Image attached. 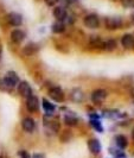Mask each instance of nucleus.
Here are the masks:
<instances>
[{
	"label": "nucleus",
	"mask_w": 134,
	"mask_h": 158,
	"mask_svg": "<svg viewBox=\"0 0 134 158\" xmlns=\"http://www.w3.org/2000/svg\"><path fill=\"white\" fill-rule=\"evenodd\" d=\"M18 93H19L20 96H23V98H26V99H27V98H30V96L32 95V89L27 82L22 81V82L18 83Z\"/></svg>",
	"instance_id": "nucleus-1"
},
{
	"label": "nucleus",
	"mask_w": 134,
	"mask_h": 158,
	"mask_svg": "<svg viewBox=\"0 0 134 158\" xmlns=\"http://www.w3.org/2000/svg\"><path fill=\"white\" fill-rule=\"evenodd\" d=\"M26 108H27V111L31 112V113H35V112L38 111V108H39V100H38V98L35 96V95H31L30 98H27L26 99Z\"/></svg>",
	"instance_id": "nucleus-2"
},
{
	"label": "nucleus",
	"mask_w": 134,
	"mask_h": 158,
	"mask_svg": "<svg viewBox=\"0 0 134 158\" xmlns=\"http://www.w3.org/2000/svg\"><path fill=\"white\" fill-rule=\"evenodd\" d=\"M106 98H107V92L104 89H96L91 94V101L96 105H100L106 100Z\"/></svg>",
	"instance_id": "nucleus-3"
},
{
	"label": "nucleus",
	"mask_w": 134,
	"mask_h": 158,
	"mask_svg": "<svg viewBox=\"0 0 134 158\" xmlns=\"http://www.w3.org/2000/svg\"><path fill=\"white\" fill-rule=\"evenodd\" d=\"M49 95L52 100H55L57 102H62L64 100V93L59 87H54L49 90Z\"/></svg>",
	"instance_id": "nucleus-4"
},
{
	"label": "nucleus",
	"mask_w": 134,
	"mask_h": 158,
	"mask_svg": "<svg viewBox=\"0 0 134 158\" xmlns=\"http://www.w3.org/2000/svg\"><path fill=\"white\" fill-rule=\"evenodd\" d=\"M100 24V20H99V17L91 13V15H88V16L84 17V25L89 27V29H95Z\"/></svg>",
	"instance_id": "nucleus-5"
},
{
	"label": "nucleus",
	"mask_w": 134,
	"mask_h": 158,
	"mask_svg": "<svg viewBox=\"0 0 134 158\" xmlns=\"http://www.w3.org/2000/svg\"><path fill=\"white\" fill-rule=\"evenodd\" d=\"M122 25V22L119 17H109L106 19V26L109 30H116Z\"/></svg>",
	"instance_id": "nucleus-6"
},
{
	"label": "nucleus",
	"mask_w": 134,
	"mask_h": 158,
	"mask_svg": "<svg viewBox=\"0 0 134 158\" xmlns=\"http://www.w3.org/2000/svg\"><path fill=\"white\" fill-rule=\"evenodd\" d=\"M7 22L12 26H20L23 23V17L17 12H11L7 16Z\"/></svg>",
	"instance_id": "nucleus-7"
},
{
	"label": "nucleus",
	"mask_w": 134,
	"mask_h": 158,
	"mask_svg": "<svg viewBox=\"0 0 134 158\" xmlns=\"http://www.w3.org/2000/svg\"><path fill=\"white\" fill-rule=\"evenodd\" d=\"M22 127H23V130L25 132L31 133V132L35 131V128H36V121L32 118H30V117L24 118L23 121H22Z\"/></svg>",
	"instance_id": "nucleus-8"
},
{
	"label": "nucleus",
	"mask_w": 134,
	"mask_h": 158,
	"mask_svg": "<svg viewBox=\"0 0 134 158\" xmlns=\"http://www.w3.org/2000/svg\"><path fill=\"white\" fill-rule=\"evenodd\" d=\"M88 148H89V150L91 153H94V155H99L100 152H101V143L99 139H96V138H93V139H90L89 142H88Z\"/></svg>",
	"instance_id": "nucleus-9"
},
{
	"label": "nucleus",
	"mask_w": 134,
	"mask_h": 158,
	"mask_svg": "<svg viewBox=\"0 0 134 158\" xmlns=\"http://www.w3.org/2000/svg\"><path fill=\"white\" fill-rule=\"evenodd\" d=\"M24 40H25V32L24 31L16 29V30H13V31L11 32V40H12L13 43L19 44V43H22Z\"/></svg>",
	"instance_id": "nucleus-10"
},
{
	"label": "nucleus",
	"mask_w": 134,
	"mask_h": 158,
	"mask_svg": "<svg viewBox=\"0 0 134 158\" xmlns=\"http://www.w3.org/2000/svg\"><path fill=\"white\" fill-rule=\"evenodd\" d=\"M121 44L125 49H133L134 48V37L132 35L127 33L125 36H122L121 38Z\"/></svg>",
	"instance_id": "nucleus-11"
},
{
	"label": "nucleus",
	"mask_w": 134,
	"mask_h": 158,
	"mask_svg": "<svg viewBox=\"0 0 134 158\" xmlns=\"http://www.w3.org/2000/svg\"><path fill=\"white\" fill-rule=\"evenodd\" d=\"M38 45L36 43H29L27 45H25V48L23 49V54L26 56H31L33 54H36L38 51Z\"/></svg>",
	"instance_id": "nucleus-12"
},
{
	"label": "nucleus",
	"mask_w": 134,
	"mask_h": 158,
	"mask_svg": "<svg viewBox=\"0 0 134 158\" xmlns=\"http://www.w3.org/2000/svg\"><path fill=\"white\" fill-rule=\"evenodd\" d=\"M77 121H79V119L76 117V114L72 113V112H68V113L65 114V117H64V123H65L67 125H69V126L76 125Z\"/></svg>",
	"instance_id": "nucleus-13"
},
{
	"label": "nucleus",
	"mask_w": 134,
	"mask_h": 158,
	"mask_svg": "<svg viewBox=\"0 0 134 158\" xmlns=\"http://www.w3.org/2000/svg\"><path fill=\"white\" fill-rule=\"evenodd\" d=\"M5 79L7 80L8 82L12 85V87L13 88L19 83V76L17 75V73H14V71H8L7 74L5 75Z\"/></svg>",
	"instance_id": "nucleus-14"
},
{
	"label": "nucleus",
	"mask_w": 134,
	"mask_h": 158,
	"mask_svg": "<svg viewBox=\"0 0 134 158\" xmlns=\"http://www.w3.org/2000/svg\"><path fill=\"white\" fill-rule=\"evenodd\" d=\"M70 98H71V100L75 101V102H82L83 99H84V94H83V92H82L81 89L76 88V89H74V90L71 92Z\"/></svg>",
	"instance_id": "nucleus-15"
},
{
	"label": "nucleus",
	"mask_w": 134,
	"mask_h": 158,
	"mask_svg": "<svg viewBox=\"0 0 134 158\" xmlns=\"http://www.w3.org/2000/svg\"><path fill=\"white\" fill-rule=\"evenodd\" d=\"M115 144H116V146H118L119 149H125L127 145H128V142H127V138L125 135H119L115 137Z\"/></svg>",
	"instance_id": "nucleus-16"
},
{
	"label": "nucleus",
	"mask_w": 134,
	"mask_h": 158,
	"mask_svg": "<svg viewBox=\"0 0 134 158\" xmlns=\"http://www.w3.org/2000/svg\"><path fill=\"white\" fill-rule=\"evenodd\" d=\"M54 16H55L56 19H58V20H61V22H62L64 18L67 17V12H65L64 7L58 6V7H56L55 10H54Z\"/></svg>",
	"instance_id": "nucleus-17"
},
{
	"label": "nucleus",
	"mask_w": 134,
	"mask_h": 158,
	"mask_svg": "<svg viewBox=\"0 0 134 158\" xmlns=\"http://www.w3.org/2000/svg\"><path fill=\"white\" fill-rule=\"evenodd\" d=\"M64 24L63 22H61V20H57L56 23L52 24V26H51V30L54 33H62L64 31Z\"/></svg>",
	"instance_id": "nucleus-18"
},
{
	"label": "nucleus",
	"mask_w": 134,
	"mask_h": 158,
	"mask_svg": "<svg viewBox=\"0 0 134 158\" xmlns=\"http://www.w3.org/2000/svg\"><path fill=\"white\" fill-rule=\"evenodd\" d=\"M43 108L45 110L47 115H51L52 114V112L55 111V105H52L51 102H49L47 99H43Z\"/></svg>",
	"instance_id": "nucleus-19"
},
{
	"label": "nucleus",
	"mask_w": 134,
	"mask_h": 158,
	"mask_svg": "<svg viewBox=\"0 0 134 158\" xmlns=\"http://www.w3.org/2000/svg\"><path fill=\"white\" fill-rule=\"evenodd\" d=\"M12 89H13L12 85H11L5 77L0 80V90H1V92H10V90H12Z\"/></svg>",
	"instance_id": "nucleus-20"
},
{
	"label": "nucleus",
	"mask_w": 134,
	"mask_h": 158,
	"mask_svg": "<svg viewBox=\"0 0 134 158\" xmlns=\"http://www.w3.org/2000/svg\"><path fill=\"white\" fill-rule=\"evenodd\" d=\"M116 48V42L114 40H108L106 43H103V49L107 51H113Z\"/></svg>",
	"instance_id": "nucleus-21"
},
{
	"label": "nucleus",
	"mask_w": 134,
	"mask_h": 158,
	"mask_svg": "<svg viewBox=\"0 0 134 158\" xmlns=\"http://www.w3.org/2000/svg\"><path fill=\"white\" fill-rule=\"evenodd\" d=\"M90 125L91 127L96 130V131H99V132H103V127L101 125V121L99 120V119H96V120H90Z\"/></svg>",
	"instance_id": "nucleus-22"
},
{
	"label": "nucleus",
	"mask_w": 134,
	"mask_h": 158,
	"mask_svg": "<svg viewBox=\"0 0 134 158\" xmlns=\"http://www.w3.org/2000/svg\"><path fill=\"white\" fill-rule=\"evenodd\" d=\"M111 153H113L114 155V158H127V156L122 152V151H120V150H118V151H115L114 149H111Z\"/></svg>",
	"instance_id": "nucleus-23"
},
{
	"label": "nucleus",
	"mask_w": 134,
	"mask_h": 158,
	"mask_svg": "<svg viewBox=\"0 0 134 158\" xmlns=\"http://www.w3.org/2000/svg\"><path fill=\"white\" fill-rule=\"evenodd\" d=\"M121 2H122V5L125 7H132V6H134V0H121Z\"/></svg>",
	"instance_id": "nucleus-24"
},
{
	"label": "nucleus",
	"mask_w": 134,
	"mask_h": 158,
	"mask_svg": "<svg viewBox=\"0 0 134 158\" xmlns=\"http://www.w3.org/2000/svg\"><path fill=\"white\" fill-rule=\"evenodd\" d=\"M18 156H19L20 158H31V156L29 155V152H27V151H25V150L18 151Z\"/></svg>",
	"instance_id": "nucleus-25"
},
{
	"label": "nucleus",
	"mask_w": 134,
	"mask_h": 158,
	"mask_svg": "<svg viewBox=\"0 0 134 158\" xmlns=\"http://www.w3.org/2000/svg\"><path fill=\"white\" fill-rule=\"evenodd\" d=\"M107 113H111V112H104V115H106V117H108V118H112V114H107ZM112 113H113V118H119V117H122V115H119L116 111H113Z\"/></svg>",
	"instance_id": "nucleus-26"
},
{
	"label": "nucleus",
	"mask_w": 134,
	"mask_h": 158,
	"mask_svg": "<svg viewBox=\"0 0 134 158\" xmlns=\"http://www.w3.org/2000/svg\"><path fill=\"white\" fill-rule=\"evenodd\" d=\"M57 1H58V0H45L47 5H49V6H54Z\"/></svg>",
	"instance_id": "nucleus-27"
},
{
	"label": "nucleus",
	"mask_w": 134,
	"mask_h": 158,
	"mask_svg": "<svg viewBox=\"0 0 134 158\" xmlns=\"http://www.w3.org/2000/svg\"><path fill=\"white\" fill-rule=\"evenodd\" d=\"M32 158H45V156H44L43 153H35V155L32 156Z\"/></svg>",
	"instance_id": "nucleus-28"
},
{
	"label": "nucleus",
	"mask_w": 134,
	"mask_h": 158,
	"mask_svg": "<svg viewBox=\"0 0 134 158\" xmlns=\"http://www.w3.org/2000/svg\"><path fill=\"white\" fill-rule=\"evenodd\" d=\"M1 56H2V54H1V50H0V60H1Z\"/></svg>",
	"instance_id": "nucleus-29"
},
{
	"label": "nucleus",
	"mask_w": 134,
	"mask_h": 158,
	"mask_svg": "<svg viewBox=\"0 0 134 158\" xmlns=\"http://www.w3.org/2000/svg\"><path fill=\"white\" fill-rule=\"evenodd\" d=\"M0 158H2V157H1V156H0Z\"/></svg>",
	"instance_id": "nucleus-30"
}]
</instances>
